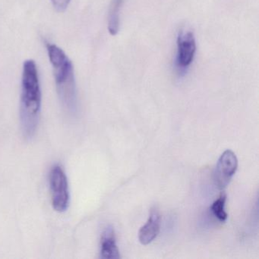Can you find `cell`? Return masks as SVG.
I'll list each match as a JSON object with an SVG mask.
<instances>
[{
    "instance_id": "6da1fadb",
    "label": "cell",
    "mask_w": 259,
    "mask_h": 259,
    "mask_svg": "<svg viewBox=\"0 0 259 259\" xmlns=\"http://www.w3.org/2000/svg\"><path fill=\"white\" fill-rule=\"evenodd\" d=\"M42 95L37 65L33 60L25 61L22 69L20 122L26 139L34 137L41 114Z\"/></svg>"
},
{
    "instance_id": "7a4b0ae2",
    "label": "cell",
    "mask_w": 259,
    "mask_h": 259,
    "mask_svg": "<svg viewBox=\"0 0 259 259\" xmlns=\"http://www.w3.org/2000/svg\"><path fill=\"white\" fill-rule=\"evenodd\" d=\"M47 51L53 66L56 88L60 103L69 114H76L78 95L73 65L64 51L57 45L48 43Z\"/></svg>"
},
{
    "instance_id": "3957f363",
    "label": "cell",
    "mask_w": 259,
    "mask_h": 259,
    "mask_svg": "<svg viewBox=\"0 0 259 259\" xmlns=\"http://www.w3.org/2000/svg\"><path fill=\"white\" fill-rule=\"evenodd\" d=\"M49 185L51 202L56 211L65 212L70 204L69 181L66 172L60 165H54L49 172Z\"/></svg>"
},
{
    "instance_id": "277c9868",
    "label": "cell",
    "mask_w": 259,
    "mask_h": 259,
    "mask_svg": "<svg viewBox=\"0 0 259 259\" xmlns=\"http://www.w3.org/2000/svg\"><path fill=\"white\" fill-rule=\"evenodd\" d=\"M196 53V40L192 31L182 30L177 37L175 66L179 75H185L193 62Z\"/></svg>"
},
{
    "instance_id": "5b68a950",
    "label": "cell",
    "mask_w": 259,
    "mask_h": 259,
    "mask_svg": "<svg viewBox=\"0 0 259 259\" xmlns=\"http://www.w3.org/2000/svg\"><path fill=\"white\" fill-rule=\"evenodd\" d=\"M237 168L238 160L235 153L231 150L224 151L220 157L213 172L215 186L221 190L225 189L230 184Z\"/></svg>"
},
{
    "instance_id": "8992f818",
    "label": "cell",
    "mask_w": 259,
    "mask_h": 259,
    "mask_svg": "<svg viewBox=\"0 0 259 259\" xmlns=\"http://www.w3.org/2000/svg\"><path fill=\"white\" fill-rule=\"evenodd\" d=\"M160 228V215L156 207L151 209L146 224L141 227L139 239L142 245H148L158 236Z\"/></svg>"
},
{
    "instance_id": "52a82bcc",
    "label": "cell",
    "mask_w": 259,
    "mask_h": 259,
    "mask_svg": "<svg viewBox=\"0 0 259 259\" xmlns=\"http://www.w3.org/2000/svg\"><path fill=\"white\" fill-rule=\"evenodd\" d=\"M101 258L117 259L120 257L119 248L116 245L115 232L111 226L106 227L101 237Z\"/></svg>"
},
{
    "instance_id": "ba28073f",
    "label": "cell",
    "mask_w": 259,
    "mask_h": 259,
    "mask_svg": "<svg viewBox=\"0 0 259 259\" xmlns=\"http://www.w3.org/2000/svg\"><path fill=\"white\" fill-rule=\"evenodd\" d=\"M123 0H113L110 4L108 17V31L111 35L118 34L120 25V10Z\"/></svg>"
},
{
    "instance_id": "9c48e42d",
    "label": "cell",
    "mask_w": 259,
    "mask_h": 259,
    "mask_svg": "<svg viewBox=\"0 0 259 259\" xmlns=\"http://www.w3.org/2000/svg\"><path fill=\"white\" fill-rule=\"evenodd\" d=\"M226 201H227V195L224 192H222L219 198L212 204L210 207V210L213 216L221 222H225L228 218V214L225 210Z\"/></svg>"
},
{
    "instance_id": "30bf717a",
    "label": "cell",
    "mask_w": 259,
    "mask_h": 259,
    "mask_svg": "<svg viewBox=\"0 0 259 259\" xmlns=\"http://www.w3.org/2000/svg\"><path fill=\"white\" fill-rule=\"evenodd\" d=\"M71 0H51L53 6L58 12H63L67 9Z\"/></svg>"
}]
</instances>
